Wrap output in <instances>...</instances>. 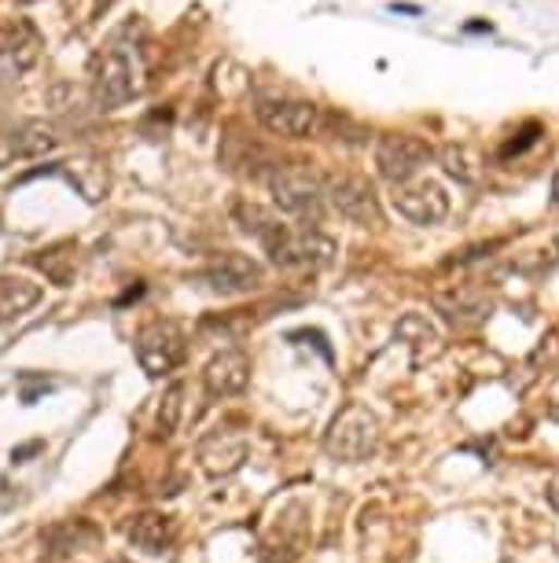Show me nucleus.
Wrapping results in <instances>:
<instances>
[{
	"label": "nucleus",
	"mask_w": 559,
	"mask_h": 563,
	"mask_svg": "<svg viewBox=\"0 0 559 563\" xmlns=\"http://www.w3.org/2000/svg\"><path fill=\"white\" fill-rule=\"evenodd\" d=\"M545 130H542V122H526L523 130H519L515 136L519 141H508L505 147H500V155H505V159H512V155H523L526 147H534L537 144V136H542Z\"/></svg>",
	"instance_id": "23"
},
{
	"label": "nucleus",
	"mask_w": 559,
	"mask_h": 563,
	"mask_svg": "<svg viewBox=\"0 0 559 563\" xmlns=\"http://www.w3.org/2000/svg\"><path fill=\"white\" fill-rule=\"evenodd\" d=\"M247 439L235 431H214L206 434L199 442V468L206 471L210 479H221V476H232V471L243 468L247 460Z\"/></svg>",
	"instance_id": "13"
},
{
	"label": "nucleus",
	"mask_w": 559,
	"mask_h": 563,
	"mask_svg": "<svg viewBox=\"0 0 559 563\" xmlns=\"http://www.w3.org/2000/svg\"><path fill=\"white\" fill-rule=\"evenodd\" d=\"M258 122L283 141H306L317 130V107L302 100H269L258 104Z\"/></svg>",
	"instance_id": "11"
},
{
	"label": "nucleus",
	"mask_w": 559,
	"mask_h": 563,
	"mask_svg": "<svg viewBox=\"0 0 559 563\" xmlns=\"http://www.w3.org/2000/svg\"><path fill=\"white\" fill-rule=\"evenodd\" d=\"M545 501L559 512V468L552 471V479H548V487H545Z\"/></svg>",
	"instance_id": "25"
},
{
	"label": "nucleus",
	"mask_w": 559,
	"mask_h": 563,
	"mask_svg": "<svg viewBox=\"0 0 559 563\" xmlns=\"http://www.w3.org/2000/svg\"><path fill=\"white\" fill-rule=\"evenodd\" d=\"M184 354H189V339H184L181 324L173 321H151L136 335V361L151 380H162L173 369H181Z\"/></svg>",
	"instance_id": "7"
},
{
	"label": "nucleus",
	"mask_w": 559,
	"mask_h": 563,
	"mask_svg": "<svg viewBox=\"0 0 559 563\" xmlns=\"http://www.w3.org/2000/svg\"><path fill=\"white\" fill-rule=\"evenodd\" d=\"M141 67H136V56L125 45H111L96 63L93 74V104L96 111H118L141 93Z\"/></svg>",
	"instance_id": "3"
},
{
	"label": "nucleus",
	"mask_w": 559,
	"mask_h": 563,
	"mask_svg": "<svg viewBox=\"0 0 559 563\" xmlns=\"http://www.w3.org/2000/svg\"><path fill=\"white\" fill-rule=\"evenodd\" d=\"M41 295H45L41 284L23 280V276H4V280H0V328L34 310V306L41 302Z\"/></svg>",
	"instance_id": "16"
},
{
	"label": "nucleus",
	"mask_w": 559,
	"mask_h": 563,
	"mask_svg": "<svg viewBox=\"0 0 559 563\" xmlns=\"http://www.w3.org/2000/svg\"><path fill=\"white\" fill-rule=\"evenodd\" d=\"M430 159H435V147H430L424 136L387 133V136H379V144H376V170L390 188L416 181V177L427 170Z\"/></svg>",
	"instance_id": "4"
},
{
	"label": "nucleus",
	"mask_w": 559,
	"mask_h": 563,
	"mask_svg": "<svg viewBox=\"0 0 559 563\" xmlns=\"http://www.w3.org/2000/svg\"><path fill=\"white\" fill-rule=\"evenodd\" d=\"M232 217H235V225H240L243 232L254 236V240L265 247V251H269L272 240H277V236L288 229V225L277 221V214L265 211V206H258V203H235Z\"/></svg>",
	"instance_id": "18"
},
{
	"label": "nucleus",
	"mask_w": 559,
	"mask_h": 563,
	"mask_svg": "<svg viewBox=\"0 0 559 563\" xmlns=\"http://www.w3.org/2000/svg\"><path fill=\"white\" fill-rule=\"evenodd\" d=\"M394 211L412 225H438L449 214V195L430 177H416V181L394 188Z\"/></svg>",
	"instance_id": "8"
},
{
	"label": "nucleus",
	"mask_w": 559,
	"mask_h": 563,
	"mask_svg": "<svg viewBox=\"0 0 559 563\" xmlns=\"http://www.w3.org/2000/svg\"><path fill=\"white\" fill-rule=\"evenodd\" d=\"M324 203L336 211L342 221L357 225V229H379L382 206L368 177L361 173H328L324 177Z\"/></svg>",
	"instance_id": "2"
},
{
	"label": "nucleus",
	"mask_w": 559,
	"mask_h": 563,
	"mask_svg": "<svg viewBox=\"0 0 559 563\" xmlns=\"http://www.w3.org/2000/svg\"><path fill=\"white\" fill-rule=\"evenodd\" d=\"M100 538V530L93 527V523L85 519H66V523H56V527H48L41 535V546L52 560H71L77 549L93 546V541Z\"/></svg>",
	"instance_id": "15"
},
{
	"label": "nucleus",
	"mask_w": 559,
	"mask_h": 563,
	"mask_svg": "<svg viewBox=\"0 0 559 563\" xmlns=\"http://www.w3.org/2000/svg\"><path fill=\"white\" fill-rule=\"evenodd\" d=\"M394 335L405 347L416 354V358H424V354H435L438 350V328L430 324L424 313H405V318L398 321Z\"/></svg>",
	"instance_id": "19"
},
{
	"label": "nucleus",
	"mask_w": 559,
	"mask_h": 563,
	"mask_svg": "<svg viewBox=\"0 0 559 563\" xmlns=\"http://www.w3.org/2000/svg\"><path fill=\"white\" fill-rule=\"evenodd\" d=\"M537 364H545V369L559 364V332H548V339L537 343V350L530 354V369H537Z\"/></svg>",
	"instance_id": "24"
},
{
	"label": "nucleus",
	"mask_w": 559,
	"mask_h": 563,
	"mask_svg": "<svg viewBox=\"0 0 559 563\" xmlns=\"http://www.w3.org/2000/svg\"><path fill=\"white\" fill-rule=\"evenodd\" d=\"M552 203L559 206V170L552 173Z\"/></svg>",
	"instance_id": "26"
},
{
	"label": "nucleus",
	"mask_w": 559,
	"mask_h": 563,
	"mask_svg": "<svg viewBox=\"0 0 559 563\" xmlns=\"http://www.w3.org/2000/svg\"><path fill=\"white\" fill-rule=\"evenodd\" d=\"M34 265L56 284V288H71L74 284V243H59V247H48V251H37Z\"/></svg>",
	"instance_id": "20"
},
{
	"label": "nucleus",
	"mask_w": 559,
	"mask_h": 563,
	"mask_svg": "<svg viewBox=\"0 0 559 563\" xmlns=\"http://www.w3.org/2000/svg\"><path fill=\"white\" fill-rule=\"evenodd\" d=\"M52 563H74V560H52Z\"/></svg>",
	"instance_id": "28"
},
{
	"label": "nucleus",
	"mask_w": 559,
	"mask_h": 563,
	"mask_svg": "<svg viewBox=\"0 0 559 563\" xmlns=\"http://www.w3.org/2000/svg\"><path fill=\"white\" fill-rule=\"evenodd\" d=\"M382 439L379 417L368 409V405H347L336 420H331L328 434H324V453L339 464H361L368 457H376Z\"/></svg>",
	"instance_id": "1"
},
{
	"label": "nucleus",
	"mask_w": 559,
	"mask_h": 563,
	"mask_svg": "<svg viewBox=\"0 0 559 563\" xmlns=\"http://www.w3.org/2000/svg\"><path fill=\"white\" fill-rule=\"evenodd\" d=\"M269 192L277 211L291 217H313L317 221L324 211V177L306 166H277L269 173Z\"/></svg>",
	"instance_id": "5"
},
{
	"label": "nucleus",
	"mask_w": 559,
	"mask_h": 563,
	"mask_svg": "<svg viewBox=\"0 0 559 563\" xmlns=\"http://www.w3.org/2000/svg\"><path fill=\"white\" fill-rule=\"evenodd\" d=\"M251 383V358L243 350H221L206 361L203 369V387L214 402L218 398H232V394H243Z\"/></svg>",
	"instance_id": "12"
},
{
	"label": "nucleus",
	"mask_w": 559,
	"mask_h": 563,
	"mask_svg": "<svg viewBox=\"0 0 559 563\" xmlns=\"http://www.w3.org/2000/svg\"><path fill=\"white\" fill-rule=\"evenodd\" d=\"M548 420L559 423V405H548Z\"/></svg>",
	"instance_id": "27"
},
{
	"label": "nucleus",
	"mask_w": 559,
	"mask_h": 563,
	"mask_svg": "<svg viewBox=\"0 0 559 563\" xmlns=\"http://www.w3.org/2000/svg\"><path fill=\"white\" fill-rule=\"evenodd\" d=\"M435 310L449 328H478L489 313H494V299L483 288H467V284H453L449 291H435Z\"/></svg>",
	"instance_id": "10"
},
{
	"label": "nucleus",
	"mask_w": 559,
	"mask_h": 563,
	"mask_svg": "<svg viewBox=\"0 0 559 563\" xmlns=\"http://www.w3.org/2000/svg\"><path fill=\"white\" fill-rule=\"evenodd\" d=\"M181 409H184V383H170V391L162 394V405H159V439H170L177 431Z\"/></svg>",
	"instance_id": "22"
},
{
	"label": "nucleus",
	"mask_w": 559,
	"mask_h": 563,
	"mask_svg": "<svg viewBox=\"0 0 559 563\" xmlns=\"http://www.w3.org/2000/svg\"><path fill=\"white\" fill-rule=\"evenodd\" d=\"M265 269L262 262H254L251 254H218L210 265L203 269V284L218 295H247L254 288H262Z\"/></svg>",
	"instance_id": "9"
},
{
	"label": "nucleus",
	"mask_w": 559,
	"mask_h": 563,
	"mask_svg": "<svg viewBox=\"0 0 559 563\" xmlns=\"http://www.w3.org/2000/svg\"><path fill=\"white\" fill-rule=\"evenodd\" d=\"M265 254L280 269H324V265L336 262L339 247L331 236L306 225V229H283Z\"/></svg>",
	"instance_id": "6"
},
{
	"label": "nucleus",
	"mask_w": 559,
	"mask_h": 563,
	"mask_svg": "<svg viewBox=\"0 0 559 563\" xmlns=\"http://www.w3.org/2000/svg\"><path fill=\"white\" fill-rule=\"evenodd\" d=\"M125 538H130L133 549L147 552V556H162L177 541V523L173 516H162V512H141V516L130 523Z\"/></svg>",
	"instance_id": "14"
},
{
	"label": "nucleus",
	"mask_w": 559,
	"mask_h": 563,
	"mask_svg": "<svg viewBox=\"0 0 559 563\" xmlns=\"http://www.w3.org/2000/svg\"><path fill=\"white\" fill-rule=\"evenodd\" d=\"M56 147H59L56 125L41 122V118L23 122L12 133V155H15V159H37V155H48V152H56Z\"/></svg>",
	"instance_id": "17"
},
{
	"label": "nucleus",
	"mask_w": 559,
	"mask_h": 563,
	"mask_svg": "<svg viewBox=\"0 0 559 563\" xmlns=\"http://www.w3.org/2000/svg\"><path fill=\"white\" fill-rule=\"evenodd\" d=\"M438 163H441V170L449 177H457L460 184H475L478 177H483V163H478V155L464 144H446L438 152Z\"/></svg>",
	"instance_id": "21"
}]
</instances>
